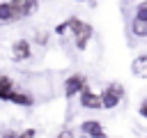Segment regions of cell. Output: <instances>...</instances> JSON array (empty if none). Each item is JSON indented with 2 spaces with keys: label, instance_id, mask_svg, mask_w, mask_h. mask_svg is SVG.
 I'll use <instances>...</instances> for the list:
<instances>
[{
  "label": "cell",
  "instance_id": "obj_11",
  "mask_svg": "<svg viewBox=\"0 0 147 138\" xmlns=\"http://www.w3.org/2000/svg\"><path fill=\"white\" fill-rule=\"evenodd\" d=\"M14 90H16V87H14V80L2 74V76H0V101H9V97H11Z\"/></svg>",
  "mask_w": 147,
  "mask_h": 138
},
{
  "label": "cell",
  "instance_id": "obj_2",
  "mask_svg": "<svg viewBox=\"0 0 147 138\" xmlns=\"http://www.w3.org/2000/svg\"><path fill=\"white\" fill-rule=\"evenodd\" d=\"M131 34L138 39L147 37V0H138L133 18H131Z\"/></svg>",
  "mask_w": 147,
  "mask_h": 138
},
{
  "label": "cell",
  "instance_id": "obj_5",
  "mask_svg": "<svg viewBox=\"0 0 147 138\" xmlns=\"http://www.w3.org/2000/svg\"><path fill=\"white\" fill-rule=\"evenodd\" d=\"M78 101H80V106H83V108H90V110L101 108V97H99V92H94L90 85H85V87L80 90Z\"/></svg>",
  "mask_w": 147,
  "mask_h": 138
},
{
  "label": "cell",
  "instance_id": "obj_7",
  "mask_svg": "<svg viewBox=\"0 0 147 138\" xmlns=\"http://www.w3.org/2000/svg\"><path fill=\"white\" fill-rule=\"evenodd\" d=\"M21 21V14L16 12V7L7 0V2H0V25H9V23H16Z\"/></svg>",
  "mask_w": 147,
  "mask_h": 138
},
{
  "label": "cell",
  "instance_id": "obj_6",
  "mask_svg": "<svg viewBox=\"0 0 147 138\" xmlns=\"http://www.w3.org/2000/svg\"><path fill=\"white\" fill-rule=\"evenodd\" d=\"M30 55H32V46L28 39H16L11 44V57L16 62H25V60H30Z\"/></svg>",
  "mask_w": 147,
  "mask_h": 138
},
{
  "label": "cell",
  "instance_id": "obj_14",
  "mask_svg": "<svg viewBox=\"0 0 147 138\" xmlns=\"http://www.w3.org/2000/svg\"><path fill=\"white\" fill-rule=\"evenodd\" d=\"M34 136H37V131H34V129H25L23 133H18V138H34Z\"/></svg>",
  "mask_w": 147,
  "mask_h": 138
},
{
  "label": "cell",
  "instance_id": "obj_15",
  "mask_svg": "<svg viewBox=\"0 0 147 138\" xmlns=\"http://www.w3.org/2000/svg\"><path fill=\"white\" fill-rule=\"evenodd\" d=\"M138 113H140V117H145V120H147V99L138 106Z\"/></svg>",
  "mask_w": 147,
  "mask_h": 138
},
{
  "label": "cell",
  "instance_id": "obj_17",
  "mask_svg": "<svg viewBox=\"0 0 147 138\" xmlns=\"http://www.w3.org/2000/svg\"><path fill=\"white\" fill-rule=\"evenodd\" d=\"M2 138H18V133H14V131H7Z\"/></svg>",
  "mask_w": 147,
  "mask_h": 138
},
{
  "label": "cell",
  "instance_id": "obj_1",
  "mask_svg": "<svg viewBox=\"0 0 147 138\" xmlns=\"http://www.w3.org/2000/svg\"><path fill=\"white\" fill-rule=\"evenodd\" d=\"M67 23H69V30H71V34H74L76 48H78V51H85L87 44H90V39H92V34H94L92 23H87V21H83V18H78V16H69Z\"/></svg>",
  "mask_w": 147,
  "mask_h": 138
},
{
  "label": "cell",
  "instance_id": "obj_12",
  "mask_svg": "<svg viewBox=\"0 0 147 138\" xmlns=\"http://www.w3.org/2000/svg\"><path fill=\"white\" fill-rule=\"evenodd\" d=\"M55 138H76V131H74L71 126H64V129H62V131H60Z\"/></svg>",
  "mask_w": 147,
  "mask_h": 138
},
{
  "label": "cell",
  "instance_id": "obj_8",
  "mask_svg": "<svg viewBox=\"0 0 147 138\" xmlns=\"http://www.w3.org/2000/svg\"><path fill=\"white\" fill-rule=\"evenodd\" d=\"M80 133L87 136V138H103V136H106L101 122H96V120H85V122L80 124Z\"/></svg>",
  "mask_w": 147,
  "mask_h": 138
},
{
  "label": "cell",
  "instance_id": "obj_16",
  "mask_svg": "<svg viewBox=\"0 0 147 138\" xmlns=\"http://www.w3.org/2000/svg\"><path fill=\"white\" fill-rule=\"evenodd\" d=\"M34 41H37L39 46H44V44H46V32H39V34H34Z\"/></svg>",
  "mask_w": 147,
  "mask_h": 138
},
{
  "label": "cell",
  "instance_id": "obj_13",
  "mask_svg": "<svg viewBox=\"0 0 147 138\" xmlns=\"http://www.w3.org/2000/svg\"><path fill=\"white\" fill-rule=\"evenodd\" d=\"M67 30H69V23H67V21H62V23L55 28V34H64Z\"/></svg>",
  "mask_w": 147,
  "mask_h": 138
},
{
  "label": "cell",
  "instance_id": "obj_3",
  "mask_svg": "<svg viewBox=\"0 0 147 138\" xmlns=\"http://www.w3.org/2000/svg\"><path fill=\"white\" fill-rule=\"evenodd\" d=\"M99 97H101V108L113 110V108H117L119 101L124 99V87H122V83H108V85L99 92Z\"/></svg>",
  "mask_w": 147,
  "mask_h": 138
},
{
  "label": "cell",
  "instance_id": "obj_9",
  "mask_svg": "<svg viewBox=\"0 0 147 138\" xmlns=\"http://www.w3.org/2000/svg\"><path fill=\"white\" fill-rule=\"evenodd\" d=\"M9 2L16 7V12L21 14V18H28V16H32L39 9V0H9Z\"/></svg>",
  "mask_w": 147,
  "mask_h": 138
},
{
  "label": "cell",
  "instance_id": "obj_10",
  "mask_svg": "<svg viewBox=\"0 0 147 138\" xmlns=\"http://www.w3.org/2000/svg\"><path fill=\"white\" fill-rule=\"evenodd\" d=\"M9 101L16 103V106H25V108L34 106V97H32L30 92H21V90H14L11 97H9Z\"/></svg>",
  "mask_w": 147,
  "mask_h": 138
},
{
  "label": "cell",
  "instance_id": "obj_4",
  "mask_svg": "<svg viewBox=\"0 0 147 138\" xmlns=\"http://www.w3.org/2000/svg\"><path fill=\"white\" fill-rule=\"evenodd\" d=\"M85 85H87V76L85 74H71L69 78H64V97L67 99L78 97Z\"/></svg>",
  "mask_w": 147,
  "mask_h": 138
}]
</instances>
